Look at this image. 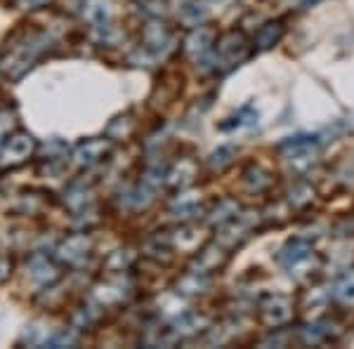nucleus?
I'll use <instances>...</instances> for the list:
<instances>
[{
	"label": "nucleus",
	"mask_w": 354,
	"mask_h": 349,
	"mask_svg": "<svg viewBox=\"0 0 354 349\" xmlns=\"http://www.w3.org/2000/svg\"><path fill=\"white\" fill-rule=\"evenodd\" d=\"M340 295L345 297V300H354V283H345V285H340Z\"/></svg>",
	"instance_id": "f257e3e1"
}]
</instances>
